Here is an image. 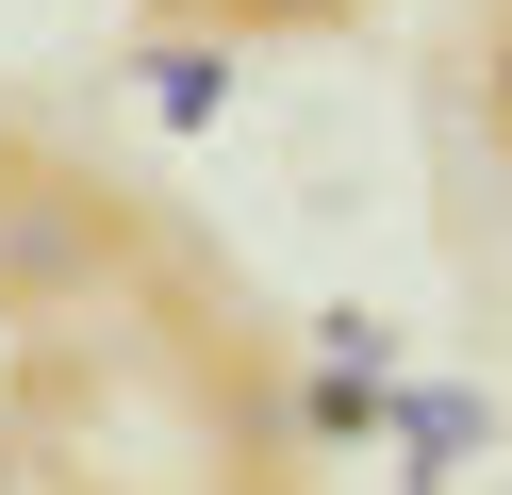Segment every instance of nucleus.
<instances>
[{
	"label": "nucleus",
	"mask_w": 512,
	"mask_h": 495,
	"mask_svg": "<svg viewBox=\"0 0 512 495\" xmlns=\"http://www.w3.org/2000/svg\"><path fill=\"white\" fill-rule=\"evenodd\" d=\"M100 264H116L100 198H67V182H34V198H0V297H83Z\"/></svg>",
	"instance_id": "1"
},
{
	"label": "nucleus",
	"mask_w": 512,
	"mask_h": 495,
	"mask_svg": "<svg viewBox=\"0 0 512 495\" xmlns=\"http://www.w3.org/2000/svg\"><path fill=\"white\" fill-rule=\"evenodd\" d=\"M149 66H166V116H182V132H199L215 99H232V66H215V50H149Z\"/></svg>",
	"instance_id": "2"
},
{
	"label": "nucleus",
	"mask_w": 512,
	"mask_h": 495,
	"mask_svg": "<svg viewBox=\"0 0 512 495\" xmlns=\"http://www.w3.org/2000/svg\"><path fill=\"white\" fill-rule=\"evenodd\" d=\"M479 99H496V132H512V0H496V33H479Z\"/></svg>",
	"instance_id": "3"
}]
</instances>
